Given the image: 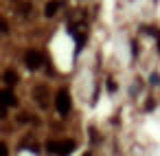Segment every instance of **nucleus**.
I'll return each mask as SVG.
<instances>
[{"instance_id":"obj_1","label":"nucleus","mask_w":160,"mask_h":156,"mask_svg":"<svg viewBox=\"0 0 160 156\" xmlns=\"http://www.w3.org/2000/svg\"><path fill=\"white\" fill-rule=\"evenodd\" d=\"M29 64H31V66H38V64H40V55H38V53H29Z\"/></svg>"}]
</instances>
